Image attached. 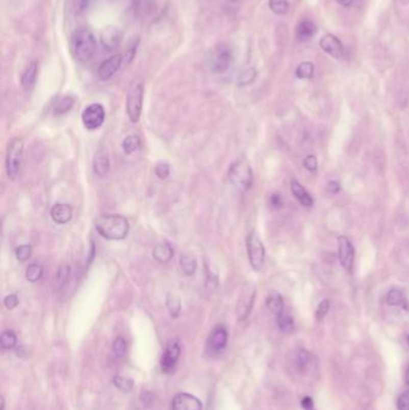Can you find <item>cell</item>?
<instances>
[{"label":"cell","instance_id":"cell-12","mask_svg":"<svg viewBox=\"0 0 409 410\" xmlns=\"http://www.w3.org/2000/svg\"><path fill=\"white\" fill-rule=\"evenodd\" d=\"M320 48L331 56L335 59H342L344 57V48L342 42L333 34H326L320 39L319 41Z\"/></svg>","mask_w":409,"mask_h":410},{"label":"cell","instance_id":"cell-2","mask_svg":"<svg viewBox=\"0 0 409 410\" xmlns=\"http://www.w3.org/2000/svg\"><path fill=\"white\" fill-rule=\"evenodd\" d=\"M95 228L102 238L107 240H122L130 232L127 218L118 213L100 216L95 222Z\"/></svg>","mask_w":409,"mask_h":410},{"label":"cell","instance_id":"cell-50","mask_svg":"<svg viewBox=\"0 0 409 410\" xmlns=\"http://www.w3.org/2000/svg\"><path fill=\"white\" fill-rule=\"evenodd\" d=\"M141 401L143 403H145V404H148V403L152 401V395L150 394L149 391H143L141 395Z\"/></svg>","mask_w":409,"mask_h":410},{"label":"cell","instance_id":"cell-15","mask_svg":"<svg viewBox=\"0 0 409 410\" xmlns=\"http://www.w3.org/2000/svg\"><path fill=\"white\" fill-rule=\"evenodd\" d=\"M255 299V289L254 288H251L245 291L243 295L240 296L239 301H238L237 305V314L239 320H245L246 318L250 316L252 307H253Z\"/></svg>","mask_w":409,"mask_h":410},{"label":"cell","instance_id":"cell-17","mask_svg":"<svg viewBox=\"0 0 409 410\" xmlns=\"http://www.w3.org/2000/svg\"><path fill=\"white\" fill-rule=\"evenodd\" d=\"M72 206L69 204L58 203L50 209V217L58 225H66L72 218Z\"/></svg>","mask_w":409,"mask_h":410},{"label":"cell","instance_id":"cell-22","mask_svg":"<svg viewBox=\"0 0 409 410\" xmlns=\"http://www.w3.org/2000/svg\"><path fill=\"white\" fill-rule=\"evenodd\" d=\"M267 307L268 310L274 313L276 317L278 314H281L285 310V303H284V297L277 291H270L269 295L267 296Z\"/></svg>","mask_w":409,"mask_h":410},{"label":"cell","instance_id":"cell-52","mask_svg":"<svg viewBox=\"0 0 409 410\" xmlns=\"http://www.w3.org/2000/svg\"><path fill=\"white\" fill-rule=\"evenodd\" d=\"M337 3H339L340 5H342V6H346V8H348V6H350L353 4L354 3V0H336Z\"/></svg>","mask_w":409,"mask_h":410},{"label":"cell","instance_id":"cell-9","mask_svg":"<svg viewBox=\"0 0 409 410\" xmlns=\"http://www.w3.org/2000/svg\"><path fill=\"white\" fill-rule=\"evenodd\" d=\"M337 255H339V260L343 269L350 272L354 265L355 250L350 240L346 236H340L337 239Z\"/></svg>","mask_w":409,"mask_h":410},{"label":"cell","instance_id":"cell-45","mask_svg":"<svg viewBox=\"0 0 409 410\" xmlns=\"http://www.w3.org/2000/svg\"><path fill=\"white\" fill-rule=\"evenodd\" d=\"M91 0H76V10L77 12H84L89 8Z\"/></svg>","mask_w":409,"mask_h":410},{"label":"cell","instance_id":"cell-26","mask_svg":"<svg viewBox=\"0 0 409 410\" xmlns=\"http://www.w3.org/2000/svg\"><path fill=\"white\" fill-rule=\"evenodd\" d=\"M121 147L126 155L134 154L135 151H137L138 149L141 148V138L136 134H129L127 137L122 141Z\"/></svg>","mask_w":409,"mask_h":410},{"label":"cell","instance_id":"cell-39","mask_svg":"<svg viewBox=\"0 0 409 410\" xmlns=\"http://www.w3.org/2000/svg\"><path fill=\"white\" fill-rule=\"evenodd\" d=\"M310 361H311V354H310L306 349H300L298 353V364L300 369L304 371V369L310 365Z\"/></svg>","mask_w":409,"mask_h":410},{"label":"cell","instance_id":"cell-33","mask_svg":"<svg viewBox=\"0 0 409 410\" xmlns=\"http://www.w3.org/2000/svg\"><path fill=\"white\" fill-rule=\"evenodd\" d=\"M269 8L276 15H285L288 12L289 4L287 0H269Z\"/></svg>","mask_w":409,"mask_h":410},{"label":"cell","instance_id":"cell-7","mask_svg":"<svg viewBox=\"0 0 409 410\" xmlns=\"http://www.w3.org/2000/svg\"><path fill=\"white\" fill-rule=\"evenodd\" d=\"M233 62V50L224 43L215 47L210 54V69L215 73H224L232 66Z\"/></svg>","mask_w":409,"mask_h":410},{"label":"cell","instance_id":"cell-35","mask_svg":"<svg viewBox=\"0 0 409 410\" xmlns=\"http://www.w3.org/2000/svg\"><path fill=\"white\" fill-rule=\"evenodd\" d=\"M113 382H114V385L117 386L119 390H120V391H124V392L131 391L132 388H134V381L129 378L121 377V375H115L113 379Z\"/></svg>","mask_w":409,"mask_h":410},{"label":"cell","instance_id":"cell-31","mask_svg":"<svg viewBox=\"0 0 409 410\" xmlns=\"http://www.w3.org/2000/svg\"><path fill=\"white\" fill-rule=\"evenodd\" d=\"M255 77H257V70H255L254 67L246 69L239 74V77H238V86L239 87L250 86V84L254 82Z\"/></svg>","mask_w":409,"mask_h":410},{"label":"cell","instance_id":"cell-3","mask_svg":"<svg viewBox=\"0 0 409 410\" xmlns=\"http://www.w3.org/2000/svg\"><path fill=\"white\" fill-rule=\"evenodd\" d=\"M228 178L238 191H247L253 182V173H252L251 166L245 158L234 161L228 171Z\"/></svg>","mask_w":409,"mask_h":410},{"label":"cell","instance_id":"cell-48","mask_svg":"<svg viewBox=\"0 0 409 410\" xmlns=\"http://www.w3.org/2000/svg\"><path fill=\"white\" fill-rule=\"evenodd\" d=\"M270 201H271V204L275 206V208H281L282 205H284V201H282V198H281V196L279 195H271V198H270Z\"/></svg>","mask_w":409,"mask_h":410},{"label":"cell","instance_id":"cell-25","mask_svg":"<svg viewBox=\"0 0 409 410\" xmlns=\"http://www.w3.org/2000/svg\"><path fill=\"white\" fill-rule=\"evenodd\" d=\"M74 104V99L72 96H64L58 101L56 107H54V117H60V115H64L67 112L71 111V108L73 107Z\"/></svg>","mask_w":409,"mask_h":410},{"label":"cell","instance_id":"cell-53","mask_svg":"<svg viewBox=\"0 0 409 410\" xmlns=\"http://www.w3.org/2000/svg\"><path fill=\"white\" fill-rule=\"evenodd\" d=\"M402 307H403V310L405 312H408L409 313V300H404V303L402 304Z\"/></svg>","mask_w":409,"mask_h":410},{"label":"cell","instance_id":"cell-1","mask_svg":"<svg viewBox=\"0 0 409 410\" xmlns=\"http://www.w3.org/2000/svg\"><path fill=\"white\" fill-rule=\"evenodd\" d=\"M70 47L74 59L80 63H88L97 52L96 37L89 29H77L71 35Z\"/></svg>","mask_w":409,"mask_h":410},{"label":"cell","instance_id":"cell-24","mask_svg":"<svg viewBox=\"0 0 409 410\" xmlns=\"http://www.w3.org/2000/svg\"><path fill=\"white\" fill-rule=\"evenodd\" d=\"M317 32L316 25L310 21H302L296 29V36L300 41H308Z\"/></svg>","mask_w":409,"mask_h":410},{"label":"cell","instance_id":"cell-4","mask_svg":"<svg viewBox=\"0 0 409 410\" xmlns=\"http://www.w3.org/2000/svg\"><path fill=\"white\" fill-rule=\"evenodd\" d=\"M23 151H24L23 141L17 137L12 138L8 145V149H6L5 158L6 174H8L10 180L15 181L19 177L23 162Z\"/></svg>","mask_w":409,"mask_h":410},{"label":"cell","instance_id":"cell-30","mask_svg":"<svg viewBox=\"0 0 409 410\" xmlns=\"http://www.w3.org/2000/svg\"><path fill=\"white\" fill-rule=\"evenodd\" d=\"M315 73V65L310 62H304L296 67L295 74L300 79H311Z\"/></svg>","mask_w":409,"mask_h":410},{"label":"cell","instance_id":"cell-28","mask_svg":"<svg viewBox=\"0 0 409 410\" xmlns=\"http://www.w3.org/2000/svg\"><path fill=\"white\" fill-rule=\"evenodd\" d=\"M277 325L279 330L284 331L286 334H291L295 326L294 319L288 313H286L285 311L277 316Z\"/></svg>","mask_w":409,"mask_h":410},{"label":"cell","instance_id":"cell-47","mask_svg":"<svg viewBox=\"0 0 409 410\" xmlns=\"http://www.w3.org/2000/svg\"><path fill=\"white\" fill-rule=\"evenodd\" d=\"M137 45L138 42L136 43V45H132L127 48V52L125 53V59H127L129 63L132 62V59H134L135 56H136V49H137Z\"/></svg>","mask_w":409,"mask_h":410},{"label":"cell","instance_id":"cell-55","mask_svg":"<svg viewBox=\"0 0 409 410\" xmlns=\"http://www.w3.org/2000/svg\"><path fill=\"white\" fill-rule=\"evenodd\" d=\"M407 343H408V347H409V335H408V337H407Z\"/></svg>","mask_w":409,"mask_h":410},{"label":"cell","instance_id":"cell-42","mask_svg":"<svg viewBox=\"0 0 409 410\" xmlns=\"http://www.w3.org/2000/svg\"><path fill=\"white\" fill-rule=\"evenodd\" d=\"M398 410H409V390L402 392V395L397 399Z\"/></svg>","mask_w":409,"mask_h":410},{"label":"cell","instance_id":"cell-6","mask_svg":"<svg viewBox=\"0 0 409 410\" xmlns=\"http://www.w3.org/2000/svg\"><path fill=\"white\" fill-rule=\"evenodd\" d=\"M246 250L248 262H250L252 269L260 271L265 262V247L260 236L253 230L248 233L247 235Z\"/></svg>","mask_w":409,"mask_h":410},{"label":"cell","instance_id":"cell-23","mask_svg":"<svg viewBox=\"0 0 409 410\" xmlns=\"http://www.w3.org/2000/svg\"><path fill=\"white\" fill-rule=\"evenodd\" d=\"M180 269L184 272V275L192 276L197 270V259L196 257L191 253H183L179 258Z\"/></svg>","mask_w":409,"mask_h":410},{"label":"cell","instance_id":"cell-46","mask_svg":"<svg viewBox=\"0 0 409 410\" xmlns=\"http://www.w3.org/2000/svg\"><path fill=\"white\" fill-rule=\"evenodd\" d=\"M301 406L305 410H316L315 409V403H313V399L311 397H304L301 399Z\"/></svg>","mask_w":409,"mask_h":410},{"label":"cell","instance_id":"cell-54","mask_svg":"<svg viewBox=\"0 0 409 410\" xmlns=\"http://www.w3.org/2000/svg\"><path fill=\"white\" fill-rule=\"evenodd\" d=\"M405 384L409 385V366L407 368V372H405Z\"/></svg>","mask_w":409,"mask_h":410},{"label":"cell","instance_id":"cell-16","mask_svg":"<svg viewBox=\"0 0 409 410\" xmlns=\"http://www.w3.org/2000/svg\"><path fill=\"white\" fill-rule=\"evenodd\" d=\"M94 172L97 177L105 178L108 174L111 169V160L110 154H108L107 149L101 148L98 149L96 154H95L94 162H93Z\"/></svg>","mask_w":409,"mask_h":410},{"label":"cell","instance_id":"cell-36","mask_svg":"<svg viewBox=\"0 0 409 410\" xmlns=\"http://www.w3.org/2000/svg\"><path fill=\"white\" fill-rule=\"evenodd\" d=\"M69 277H70V266L63 265L57 272V280H56L57 287L59 288V289L60 288H63L66 284L67 281H69Z\"/></svg>","mask_w":409,"mask_h":410},{"label":"cell","instance_id":"cell-10","mask_svg":"<svg viewBox=\"0 0 409 410\" xmlns=\"http://www.w3.org/2000/svg\"><path fill=\"white\" fill-rule=\"evenodd\" d=\"M122 30L117 25H107L101 32L100 41L106 50H114L120 46L122 41Z\"/></svg>","mask_w":409,"mask_h":410},{"label":"cell","instance_id":"cell-8","mask_svg":"<svg viewBox=\"0 0 409 410\" xmlns=\"http://www.w3.org/2000/svg\"><path fill=\"white\" fill-rule=\"evenodd\" d=\"M106 112L101 103H91L82 113V123L88 131H95L105 123Z\"/></svg>","mask_w":409,"mask_h":410},{"label":"cell","instance_id":"cell-29","mask_svg":"<svg viewBox=\"0 0 409 410\" xmlns=\"http://www.w3.org/2000/svg\"><path fill=\"white\" fill-rule=\"evenodd\" d=\"M42 275H43V267L42 265H40V264L34 263L30 264V265L27 267L25 279L27 281H29V282L32 283L39 282V281L42 279Z\"/></svg>","mask_w":409,"mask_h":410},{"label":"cell","instance_id":"cell-43","mask_svg":"<svg viewBox=\"0 0 409 410\" xmlns=\"http://www.w3.org/2000/svg\"><path fill=\"white\" fill-rule=\"evenodd\" d=\"M304 166L305 168L310 172H316L317 168H318V161H317V157L315 155H309L308 157H305L304 160Z\"/></svg>","mask_w":409,"mask_h":410},{"label":"cell","instance_id":"cell-27","mask_svg":"<svg viewBox=\"0 0 409 410\" xmlns=\"http://www.w3.org/2000/svg\"><path fill=\"white\" fill-rule=\"evenodd\" d=\"M166 304H167V308H168V311H169L170 317L172 318L179 317L180 312H182V301H180L179 297L174 295V294L169 293L168 295H167Z\"/></svg>","mask_w":409,"mask_h":410},{"label":"cell","instance_id":"cell-20","mask_svg":"<svg viewBox=\"0 0 409 410\" xmlns=\"http://www.w3.org/2000/svg\"><path fill=\"white\" fill-rule=\"evenodd\" d=\"M291 189H292L293 196H294V197L296 198V201H298L302 206L310 208V206L313 205L315 201H313L312 196L310 195L308 189H306L304 186L300 184L298 180H295V179H293V180L291 181Z\"/></svg>","mask_w":409,"mask_h":410},{"label":"cell","instance_id":"cell-37","mask_svg":"<svg viewBox=\"0 0 409 410\" xmlns=\"http://www.w3.org/2000/svg\"><path fill=\"white\" fill-rule=\"evenodd\" d=\"M113 351L115 357L119 359H122L126 355L127 351V343L122 337H118L117 340L113 342Z\"/></svg>","mask_w":409,"mask_h":410},{"label":"cell","instance_id":"cell-5","mask_svg":"<svg viewBox=\"0 0 409 410\" xmlns=\"http://www.w3.org/2000/svg\"><path fill=\"white\" fill-rule=\"evenodd\" d=\"M143 99H144V86L141 80H135L129 88L126 95V113L131 123H138L141 118Z\"/></svg>","mask_w":409,"mask_h":410},{"label":"cell","instance_id":"cell-38","mask_svg":"<svg viewBox=\"0 0 409 410\" xmlns=\"http://www.w3.org/2000/svg\"><path fill=\"white\" fill-rule=\"evenodd\" d=\"M32 256V246L30 245H22L16 249V258L20 263H25L27 260Z\"/></svg>","mask_w":409,"mask_h":410},{"label":"cell","instance_id":"cell-34","mask_svg":"<svg viewBox=\"0 0 409 410\" xmlns=\"http://www.w3.org/2000/svg\"><path fill=\"white\" fill-rule=\"evenodd\" d=\"M387 303L388 305H390V306H398V305H402L404 303L403 293L398 289H391L389 293H388Z\"/></svg>","mask_w":409,"mask_h":410},{"label":"cell","instance_id":"cell-41","mask_svg":"<svg viewBox=\"0 0 409 410\" xmlns=\"http://www.w3.org/2000/svg\"><path fill=\"white\" fill-rule=\"evenodd\" d=\"M330 310V301L329 300H323L322 303L318 305V307H317V311H316V318L318 320H322L323 318H324L326 314H328V312Z\"/></svg>","mask_w":409,"mask_h":410},{"label":"cell","instance_id":"cell-32","mask_svg":"<svg viewBox=\"0 0 409 410\" xmlns=\"http://www.w3.org/2000/svg\"><path fill=\"white\" fill-rule=\"evenodd\" d=\"M0 344L4 349H12L17 344V336L11 330H6L0 336Z\"/></svg>","mask_w":409,"mask_h":410},{"label":"cell","instance_id":"cell-21","mask_svg":"<svg viewBox=\"0 0 409 410\" xmlns=\"http://www.w3.org/2000/svg\"><path fill=\"white\" fill-rule=\"evenodd\" d=\"M152 256L160 263H168L174 256V251L169 243L160 242L152 250Z\"/></svg>","mask_w":409,"mask_h":410},{"label":"cell","instance_id":"cell-49","mask_svg":"<svg viewBox=\"0 0 409 410\" xmlns=\"http://www.w3.org/2000/svg\"><path fill=\"white\" fill-rule=\"evenodd\" d=\"M341 189V185L339 181H331L328 184V191L330 193H337Z\"/></svg>","mask_w":409,"mask_h":410},{"label":"cell","instance_id":"cell-51","mask_svg":"<svg viewBox=\"0 0 409 410\" xmlns=\"http://www.w3.org/2000/svg\"><path fill=\"white\" fill-rule=\"evenodd\" d=\"M94 257H95V245H94V242L91 241L90 255H89V259H88V264H91V262H93V259H94Z\"/></svg>","mask_w":409,"mask_h":410},{"label":"cell","instance_id":"cell-56","mask_svg":"<svg viewBox=\"0 0 409 410\" xmlns=\"http://www.w3.org/2000/svg\"><path fill=\"white\" fill-rule=\"evenodd\" d=\"M232 2H239V0H232Z\"/></svg>","mask_w":409,"mask_h":410},{"label":"cell","instance_id":"cell-44","mask_svg":"<svg viewBox=\"0 0 409 410\" xmlns=\"http://www.w3.org/2000/svg\"><path fill=\"white\" fill-rule=\"evenodd\" d=\"M19 304V300H18V296L15 295V294H10L4 299V306L8 308V310H13V308H16L18 306Z\"/></svg>","mask_w":409,"mask_h":410},{"label":"cell","instance_id":"cell-19","mask_svg":"<svg viewBox=\"0 0 409 410\" xmlns=\"http://www.w3.org/2000/svg\"><path fill=\"white\" fill-rule=\"evenodd\" d=\"M228 343V333L224 327H216L213 331V334L210 335L209 341H208V344H209V348L213 351H221L226 348V345Z\"/></svg>","mask_w":409,"mask_h":410},{"label":"cell","instance_id":"cell-18","mask_svg":"<svg viewBox=\"0 0 409 410\" xmlns=\"http://www.w3.org/2000/svg\"><path fill=\"white\" fill-rule=\"evenodd\" d=\"M37 71H39V63H37L36 60H32V62L25 66L22 76H20V84H22L23 89L24 90L33 89L36 82Z\"/></svg>","mask_w":409,"mask_h":410},{"label":"cell","instance_id":"cell-14","mask_svg":"<svg viewBox=\"0 0 409 410\" xmlns=\"http://www.w3.org/2000/svg\"><path fill=\"white\" fill-rule=\"evenodd\" d=\"M182 349L178 343H170L166 348L165 353L161 358V369L163 373H170L175 367L176 361L179 360Z\"/></svg>","mask_w":409,"mask_h":410},{"label":"cell","instance_id":"cell-13","mask_svg":"<svg viewBox=\"0 0 409 410\" xmlns=\"http://www.w3.org/2000/svg\"><path fill=\"white\" fill-rule=\"evenodd\" d=\"M203 405L196 396L180 392L172 401V410H202Z\"/></svg>","mask_w":409,"mask_h":410},{"label":"cell","instance_id":"cell-40","mask_svg":"<svg viewBox=\"0 0 409 410\" xmlns=\"http://www.w3.org/2000/svg\"><path fill=\"white\" fill-rule=\"evenodd\" d=\"M170 168L169 165L167 162H159L158 165L155 166V174L159 179H166L169 177Z\"/></svg>","mask_w":409,"mask_h":410},{"label":"cell","instance_id":"cell-11","mask_svg":"<svg viewBox=\"0 0 409 410\" xmlns=\"http://www.w3.org/2000/svg\"><path fill=\"white\" fill-rule=\"evenodd\" d=\"M122 60H124V57L121 54H115V56L102 62L97 69V77L100 78V80L106 82V80L111 79L120 69Z\"/></svg>","mask_w":409,"mask_h":410}]
</instances>
